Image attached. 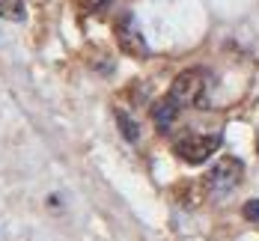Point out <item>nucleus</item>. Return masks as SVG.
Instances as JSON below:
<instances>
[{"label": "nucleus", "instance_id": "obj_1", "mask_svg": "<svg viewBox=\"0 0 259 241\" xmlns=\"http://www.w3.org/2000/svg\"><path fill=\"white\" fill-rule=\"evenodd\" d=\"M224 146V137L221 134H197V131H188L173 140V155L188 164H203L208 161L218 149Z\"/></svg>", "mask_w": 259, "mask_h": 241}, {"label": "nucleus", "instance_id": "obj_9", "mask_svg": "<svg viewBox=\"0 0 259 241\" xmlns=\"http://www.w3.org/2000/svg\"><path fill=\"white\" fill-rule=\"evenodd\" d=\"M244 217H247V220H259V200H250V203L244 206Z\"/></svg>", "mask_w": 259, "mask_h": 241}, {"label": "nucleus", "instance_id": "obj_2", "mask_svg": "<svg viewBox=\"0 0 259 241\" xmlns=\"http://www.w3.org/2000/svg\"><path fill=\"white\" fill-rule=\"evenodd\" d=\"M206 83L208 80H206V72H203V69H185V72H179V75L173 78L167 95H170L182 110H185V107H197V105H203Z\"/></svg>", "mask_w": 259, "mask_h": 241}, {"label": "nucleus", "instance_id": "obj_3", "mask_svg": "<svg viewBox=\"0 0 259 241\" xmlns=\"http://www.w3.org/2000/svg\"><path fill=\"white\" fill-rule=\"evenodd\" d=\"M241 176H244V164L238 158H221L214 161V167L208 170V194L211 197H227V194H233L235 187L241 185Z\"/></svg>", "mask_w": 259, "mask_h": 241}, {"label": "nucleus", "instance_id": "obj_5", "mask_svg": "<svg viewBox=\"0 0 259 241\" xmlns=\"http://www.w3.org/2000/svg\"><path fill=\"white\" fill-rule=\"evenodd\" d=\"M179 110H182V107L176 105L170 95H164L161 102H155V105H152V122H155L158 131H170V128H173V122L179 119Z\"/></svg>", "mask_w": 259, "mask_h": 241}, {"label": "nucleus", "instance_id": "obj_7", "mask_svg": "<svg viewBox=\"0 0 259 241\" xmlns=\"http://www.w3.org/2000/svg\"><path fill=\"white\" fill-rule=\"evenodd\" d=\"M0 18L21 21L24 18V0H0Z\"/></svg>", "mask_w": 259, "mask_h": 241}, {"label": "nucleus", "instance_id": "obj_6", "mask_svg": "<svg viewBox=\"0 0 259 241\" xmlns=\"http://www.w3.org/2000/svg\"><path fill=\"white\" fill-rule=\"evenodd\" d=\"M113 116H116V125H119L122 137H125L128 143H137V140H140V128H137V122L131 119V116L125 113V110H116Z\"/></svg>", "mask_w": 259, "mask_h": 241}, {"label": "nucleus", "instance_id": "obj_4", "mask_svg": "<svg viewBox=\"0 0 259 241\" xmlns=\"http://www.w3.org/2000/svg\"><path fill=\"white\" fill-rule=\"evenodd\" d=\"M113 33H116V45L122 48V54H128V57H149V48H146L140 30H137V24H134L131 12H122V15L116 18Z\"/></svg>", "mask_w": 259, "mask_h": 241}, {"label": "nucleus", "instance_id": "obj_8", "mask_svg": "<svg viewBox=\"0 0 259 241\" xmlns=\"http://www.w3.org/2000/svg\"><path fill=\"white\" fill-rule=\"evenodd\" d=\"M78 3H80V9H87V12H102L110 0H78Z\"/></svg>", "mask_w": 259, "mask_h": 241}]
</instances>
